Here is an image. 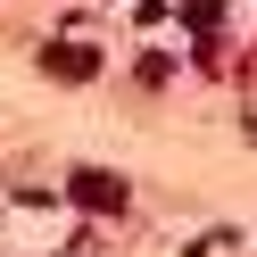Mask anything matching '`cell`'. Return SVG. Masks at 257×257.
Here are the masks:
<instances>
[{
  "label": "cell",
  "mask_w": 257,
  "mask_h": 257,
  "mask_svg": "<svg viewBox=\"0 0 257 257\" xmlns=\"http://www.w3.org/2000/svg\"><path fill=\"white\" fill-rule=\"evenodd\" d=\"M42 67H50L58 83H83V75H100V50H83V42H50Z\"/></svg>",
  "instance_id": "7a4b0ae2"
},
{
  "label": "cell",
  "mask_w": 257,
  "mask_h": 257,
  "mask_svg": "<svg viewBox=\"0 0 257 257\" xmlns=\"http://www.w3.org/2000/svg\"><path fill=\"white\" fill-rule=\"evenodd\" d=\"M67 199H75V207H100V216H116V207H124V174H108V166H83V174L67 183Z\"/></svg>",
  "instance_id": "6da1fadb"
}]
</instances>
